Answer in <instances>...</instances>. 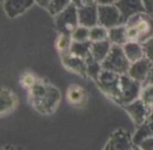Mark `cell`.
I'll return each mask as SVG.
<instances>
[{
    "instance_id": "1",
    "label": "cell",
    "mask_w": 153,
    "mask_h": 150,
    "mask_svg": "<svg viewBox=\"0 0 153 150\" xmlns=\"http://www.w3.org/2000/svg\"><path fill=\"white\" fill-rule=\"evenodd\" d=\"M29 92V102L40 115H52L62 101V93L48 81L38 79Z\"/></svg>"
},
{
    "instance_id": "2",
    "label": "cell",
    "mask_w": 153,
    "mask_h": 150,
    "mask_svg": "<svg viewBox=\"0 0 153 150\" xmlns=\"http://www.w3.org/2000/svg\"><path fill=\"white\" fill-rule=\"evenodd\" d=\"M131 61L127 59L126 53L123 51L122 45H115L112 44L109 53L107 55V58L101 61L102 68L118 74H127L128 68H130Z\"/></svg>"
},
{
    "instance_id": "3",
    "label": "cell",
    "mask_w": 153,
    "mask_h": 150,
    "mask_svg": "<svg viewBox=\"0 0 153 150\" xmlns=\"http://www.w3.org/2000/svg\"><path fill=\"white\" fill-rule=\"evenodd\" d=\"M120 75L122 74L102 68L99 78L94 81L99 89L105 93L112 101H115L120 94Z\"/></svg>"
},
{
    "instance_id": "4",
    "label": "cell",
    "mask_w": 153,
    "mask_h": 150,
    "mask_svg": "<svg viewBox=\"0 0 153 150\" xmlns=\"http://www.w3.org/2000/svg\"><path fill=\"white\" fill-rule=\"evenodd\" d=\"M142 85L143 83L131 78L128 74H122L120 75V94H119L118 98L115 100V102L122 106L124 104H128V102L134 101V100L140 98Z\"/></svg>"
},
{
    "instance_id": "5",
    "label": "cell",
    "mask_w": 153,
    "mask_h": 150,
    "mask_svg": "<svg viewBox=\"0 0 153 150\" xmlns=\"http://www.w3.org/2000/svg\"><path fill=\"white\" fill-rule=\"evenodd\" d=\"M55 18V29L57 33H66V34H73L74 30L79 26L78 19V7L73 3L63 10L60 14H57Z\"/></svg>"
},
{
    "instance_id": "6",
    "label": "cell",
    "mask_w": 153,
    "mask_h": 150,
    "mask_svg": "<svg viewBox=\"0 0 153 150\" xmlns=\"http://www.w3.org/2000/svg\"><path fill=\"white\" fill-rule=\"evenodd\" d=\"M97 8H99V25L104 26L107 29L124 25L123 16L115 4H100Z\"/></svg>"
},
{
    "instance_id": "7",
    "label": "cell",
    "mask_w": 153,
    "mask_h": 150,
    "mask_svg": "<svg viewBox=\"0 0 153 150\" xmlns=\"http://www.w3.org/2000/svg\"><path fill=\"white\" fill-rule=\"evenodd\" d=\"M105 150H131L137 149L133 142V137L128 131L124 128H118L109 135L107 145L104 146Z\"/></svg>"
},
{
    "instance_id": "8",
    "label": "cell",
    "mask_w": 153,
    "mask_h": 150,
    "mask_svg": "<svg viewBox=\"0 0 153 150\" xmlns=\"http://www.w3.org/2000/svg\"><path fill=\"white\" fill-rule=\"evenodd\" d=\"M122 108L127 112V115L133 119L134 124L137 127L146 120V117L149 116L150 111H152V108L148 106L141 98L134 100V101L128 102V104H124V105H122Z\"/></svg>"
},
{
    "instance_id": "9",
    "label": "cell",
    "mask_w": 153,
    "mask_h": 150,
    "mask_svg": "<svg viewBox=\"0 0 153 150\" xmlns=\"http://www.w3.org/2000/svg\"><path fill=\"white\" fill-rule=\"evenodd\" d=\"M126 23H130V25H134L140 32V42L146 41L148 38L153 37V15L148 13H141L138 15L133 16L127 21Z\"/></svg>"
},
{
    "instance_id": "10",
    "label": "cell",
    "mask_w": 153,
    "mask_h": 150,
    "mask_svg": "<svg viewBox=\"0 0 153 150\" xmlns=\"http://www.w3.org/2000/svg\"><path fill=\"white\" fill-rule=\"evenodd\" d=\"M152 70H153V61L149 58L143 56L142 59L135 60L130 64V68H128L127 74L131 78L140 81L141 83H145V81L148 79Z\"/></svg>"
},
{
    "instance_id": "11",
    "label": "cell",
    "mask_w": 153,
    "mask_h": 150,
    "mask_svg": "<svg viewBox=\"0 0 153 150\" xmlns=\"http://www.w3.org/2000/svg\"><path fill=\"white\" fill-rule=\"evenodd\" d=\"M115 6L119 8L122 16L124 19V23L127 22L130 18L138 15L141 13H146L145 7L142 4V0H116Z\"/></svg>"
},
{
    "instance_id": "12",
    "label": "cell",
    "mask_w": 153,
    "mask_h": 150,
    "mask_svg": "<svg viewBox=\"0 0 153 150\" xmlns=\"http://www.w3.org/2000/svg\"><path fill=\"white\" fill-rule=\"evenodd\" d=\"M33 4H36L34 0H4L3 8L8 18H18L30 10Z\"/></svg>"
},
{
    "instance_id": "13",
    "label": "cell",
    "mask_w": 153,
    "mask_h": 150,
    "mask_svg": "<svg viewBox=\"0 0 153 150\" xmlns=\"http://www.w3.org/2000/svg\"><path fill=\"white\" fill-rule=\"evenodd\" d=\"M97 3L93 4H83L82 7L78 8V19L79 25L86 26V27H93L99 25V8Z\"/></svg>"
},
{
    "instance_id": "14",
    "label": "cell",
    "mask_w": 153,
    "mask_h": 150,
    "mask_svg": "<svg viewBox=\"0 0 153 150\" xmlns=\"http://www.w3.org/2000/svg\"><path fill=\"white\" fill-rule=\"evenodd\" d=\"M62 64L66 70L76 74L82 78H88V68H86V60L83 58L75 56V55H64L62 56Z\"/></svg>"
},
{
    "instance_id": "15",
    "label": "cell",
    "mask_w": 153,
    "mask_h": 150,
    "mask_svg": "<svg viewBox=\"0 0 153 150\" xmlns=\"http://www.w3.org/2000/svg\"><path fill=\"white\" fill-rule=\"evenodd\" d=\"M67 102L75 108H82L88 102V93L81 85H71L66 93Z\"/></svg>"
},
{
    "instance_id": "16",
    "label": "cell",
    "mask_w": 153,
    "mask_h": 150,
    "mask_svg": "<svg viewBox=\"0 0 153 150\" xmlns=\"http://www.w3.org/2000/svg\"><path fill=\"white\" fill-rule=\"evenodd\" d=\"M18 105V98L11 90L3 87L0 92V116H6L15 111Z\"/></svg>"
},
{
    "instance_id": "17",
    "label": "cell",
    "mask_w": 153,
    "mask_h": 150,
    "mask_svg": "<svg viewBox=\"0 0 153 150\" xmlns=\"http://www.w3.org/2000/svg\"><path fill=\"white\" fill-rule=\"evenodd\" d=\"M149 137H153V109L150 111L146 120L143 121L141 126H138L135 132H134L133 142L135 145V147L138 149V145L141 143V140H143L145 138H149Z\"/></svg>"
},
{
    "instance_id": "18",
    "label": "cell",
    "mask_w": 153,
    "mask_h": 150,
    "mask_svg": "<svg viewBox=\"0 0 153 150\" xmlns=\"http://www.w3.org/2000/svg\"><path fill=\"white\" fill-rule=\"evenodd\" d=\"M123 47V51L127 56V59L133 63L135 60H140L145 56V52H143V47L140 41H127Z\"/></svg>"
},
{
    "instance_id": "19",
    "label": "cell",
    "mask_w": 153,
    "mask_h": 150,
    "mask_svg": "<svg viewBox=\"0 0 153 150\" xmlns=\"http://www.w3.org/2000/svg\"><path fill=\"white\" fill-rule=\"evenodd\" d=\"M112 44L109 40H104V41H97V42H92L90 45V55L96 60H99L101 63L107 55L109 53V49H111Z\"/></svg>"
},
{
    "instance_id": "20",
    "label": "cell",
    "mask_w": 153,
    "mask_h": 150,
    "mask_svg": "<svg viewBox=\"0 0 153 150\" xmlns=\"http://www.w3.org/2000/svg\"><path fill=\"white\" fill-rule=\"evenodd\" d=\"M108 40L111 41V44H115V45H124L126 44V42L128 41L127 30H126V23L108 29Z\"/></svg>"
},
{
    "instance_id": "21",
    "label": "cell",
    "mask_w": 153,
    "mask_h": 150,
    "mask_svg": "<svg viewBox=\"0 0 153 150\" xmlns=\"http://www.w3.org/2000/svg\"><path fill=\"white\" fill-rule=\"evenodd\" d=\"M71 44H73V38H71V34H66V33H59L56 38V42H55V47H56L59 55L64 56V55L70 53V48Z\"/></svg>"
},
{
    "instance_id": "22",
    "label": "cell",
    "mask_w": 153,
    "mask_h": 150,
    "mask_svg": "<svg viewBox=\"0 0 153 150\" xmlns=\"http://www.w3.org/2000/svg\"><path fill=\"white\" fill-rule=\"evenodd\" d=\"M90 45H92V41H83V42L73 41L70 48V53L86 59L90 55Z\"/></svg>"
},
{
    "instance_id": "23",
    "label": "cell",
    "mask_w": 153,
    "mask_h": 150,
    "mask_svg": "<svg viewBox=\"0 0 153 150\" xmlns=\"http://www.w3.org/2000/svg\"><path fill=\"white\" fill-rule=\"evenodd\" d=\"M85 60H86V68H88V77L92 78L93 81H96L102 70L101 63L99 60H96L92 55H89Z\"/></svg>"
},
{
    "instance_id": "24",
    "label": "cell",
    "mask_w": 153,
    "mask_h": 150,
    "mask_svg": "<svg viewBox=\"0 0 153 150\" xmlns=\"http://www.w3.org/2000/svg\"><path fill=\"white\" fill-rule=\"evenodd\" d=\"M89 40L92 42L108 40V29L104 27V26H101V25H96V26H93V27H90Z\"/></svg>"
},
{
    "instance_id": "25",
    "label": "cell",
    "mask_w": 153,
    "mask_h": 150,
    "mask_svg": "<svg viewBox=\"0 0 153 150\" xmlns=\"http://www.w3.org/2000/svg\"><path fill=\"white\" fill-rule=\"evenodd\" d=\"M70 4H71V0H51V4L48 6L47 11L52 16H56L57 14H60L63 10H66Z\"/></svg>"
},
{
    "instance_id": "26",
    "label": "cell",
    "mask_w": 153,
    "mask_h": 150,
    "mask_svg": "<svg viewBox=\"0 0 153 150\" xmlns=\"http://www.w3.org/2000/svg\"><path fill=\"white\" fill-rule=\"evenodd\" d=\"M140 98L148 106L153 109V83H143L142 85V89H141V94H140Z\"/></svg>"
},
{
    "instance_id": "27",
    "label": "cell",
    "mask_w": 153,
    "mask_h": 150,
    "mask_svg": "<svg viewBox=\"0 0 153 150\" xmlns=\"http://www.w3.org/2000/svg\"><path fill=\"white\" fill-rule=\"evenodd\" d=\"M89 35H90V29H89V27L79 25L73 32V34H71V38H73V41L83 42V41H90V40H89Z\"/></svg>"
},
{
    "instance_id": "28",
    "label": "cell",
    "mask_w": 153,
    "mask_h": 150,
    "mask_svg": "<svg viewBox=\"0 0 153 150\" xmlns=\"http://www.w3.org/2000/svg\"><path fill=\"white\" fill-rule=\"evenodd\" d=\"M38 79H40V78H37L36 74L30 72V71H25V72L21 75V78H19V82H21V85H22L26 90H29L30 87H33L36 83L38 82Z\"/></svg>"
},
{
    "instance_id": "29",
    "label": "cell",
    "mask_w": 153,
    "mask_h": 150,
    "mask_svg": "<svg viewBox=\"0 0 153 150\" xmlns=\"http://www.w3.org/2000/svg\"><path fill=\"white\" fill-rule=\"evenodd\" d=\"M126 30H127V38L128 41H140L141 35L138 29L134 25H130V23H126Z\"/></svg>"
},
{
    "instance_id": "30",
    "label": "cell",
    "mask_w": 153,
    "mask_h": 150,
    "mask_svg": "<svg viewBox=\"0 0 153 150\" xmlns=\"http://www.w3.org/2000/svg\"><path fill=\"white\" fill-rule=\"evenodd\" d=\"M143 47V52H145V56L146 58H149L150 60L153 61V37H150V38H148L146 41L141 42Z\"/></svg>"
},
{
    "instance_id": "31",
    "label": "cell",
    "mask_w": 153,
    "mask_h": 150,
    "mask_svg": "<svg viewBox=\"0 0 153 150\" xmlns=\"http://www.w3.org/2000/svg\"><path fill=\"white\" fill-rule=\"evenodd\" d=\"M138 149H142V150H153V137L145 138L143 140H141V143L138 145Z\"/></svg>"
},
{
    "instance_id": "32",
    "label": "cell",
    "mask_w": 153,
    "mask_h": 150,
    "mask_svg": "<svg viewBox=\"0 0 153 150\" xmlns=\"http://www.w3.org/2000/svg\"><path fill=\"white\" fill-rule=\"evenodd\" d=\"M142 4L145 7V11L153 15V0H142Z\"/></svg>"
},
{
    "instance_id": "33",
    "label": "cell",
    "mask_w": 153,
    "mask_h": 150,
    "mask_svg": "<svg viewBox=\"0 0 153 150\" xmlns=\"http://www.w3.org/2000/svg\"><path fill=\"white\" fill-rule=\"evenodd\" d=\"M34 1H36V4H38V6L45 8V10H47L48 6L51 4V0H34Z\"/></svg>"
},
{
    "instance_id": "34",
    "label": "cell",
    "mask_w": 153,
    "mask_h": 150,
    "mask_svg": "<svg viewBox=\"0 0 153 150\" xmlns=\"http://www.w3.org/2000/svg\"><path fill=\"white\" fill-rule=\"evenodd\" d=\"M115 1L116 0H96V3L99 4H115Z\"/></svg>"
},
{
    "instance_id": "35",
    "label": "cell",
    "mask_w": 153,
    "mask_h": 150,
    "mask_svg": "<svg viewBox=\"0 0 153 150\" xmlns=\"http://www.w3.org/2000/svg\"><path fill=\"white\" fill-rule=\"evenodd\" d=\"M71 3H73L74 6H76L78 8H79V7H82V6H83V0H71Z\"/></svg>"
},
{
    "instance_id": "36",
    "label": "cell",
    "mask_w": 153,
    "mask_h": 150,
    "mask_svg": "<svg viewBox=\"0 0 153 150\" xmlns=\"http://www.w3.org/2000/svg\"><path fill=\"white\" fill-rule=\"evenodd\" d=\"M146 82H149V83H153V70H152V72L149 74V77H148V79L145 81V83Z\"/></svg>"
},
{
    "instance_id": "37",
    "label": "cell",
    "mask_w": 153,
    "mask_h": 150,
    "mask_svg": "<svg viewBox=\"0 0 153 150\" xmlns=\"http://www.w3.org/2000/svg\"><path fill=\"white\" fill-rule=\"evenodd\" d=\"M96 3V0H83V4H93Z\"/></svg>"
}]
</instances>
